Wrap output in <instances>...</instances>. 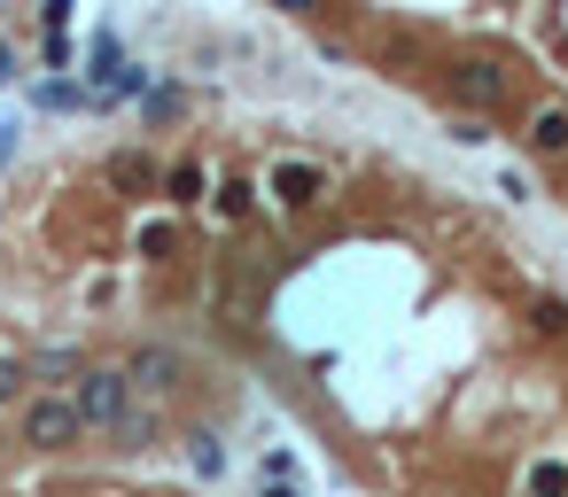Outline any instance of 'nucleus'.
I'll return each instance as SVG.
<instances>
[{
    "label": "nucleus",
    "mask_w": 568,
    "mask_h": 497,
    "mask_svg": "<svg viewBox=\"0 0 568 497\" xmlns=\"http://www.w3.org/2000/svg\"><path fill=\"white\" fill-rule=\"evenodd\" d=\"M70 412H78V428H125V412H133V381H125V366H87V373H78Z\"/></svg>",
    "instance_id": "1"
},
{
    "label": "nucleus",
    "mask_w": 568,
    "mask_h": 497,
    "mask_svg": "<svg viewBox=\"0 0 568 497\" xmlns=\"http://www.w3.org/2000/svg\"><path fill=\"white\" fill-rule=\"evenodd\" d=\"M78 436V412H70V396H32L24 404V443H39V451H70Z\"/></svg>",
    "instance_id": "2"
},
{
    "label": "nucleus",
    "mask_w": 568,
    "mask_h": 497,
    "mask_svg": "<svg viewBox=\"0 0 568 497\" xmlns=\"http://www.w3.org/2000/svg\"><path fill=\"white\" fill-rule=\"evenodd\" d=\"M444 86H452L459 109H499V102H507V70H499V62H452Z\"/></svg>",
    "instance_id": "3"
},
{
    "label": "nucleus",
    "mask_w": 568,
    "mask_h": 497,
    "mask_svg": "<svg viewBox=\"0 0 568 497\" xmlns=\"http://www.w3.org/2000/svg\"><path fill=\"white\" fill-rule=\"evenodd\" d=\"M288 210H311L319 195H328V172H319V163H273V180H265Z\"/></svg>",
    "instance_id": "4"
},
{
    "label": "nucleus",
    "mask_w": 568,
    "mask_h": 497,
    "mask_svg": "<svg viewBox=\"0 0 568 497\" xmlns=\"http://www.w3.org/2000/svg\"><path fill=\"white\" fill-rule=\"evenodd\" d=\"M125 381H133V389H172V381H180V358H172V350H140V358L125 366Z\"/></svg>",
    "instance_id": "5"
},
{
    "label": "nucleus",
    "mask_w": 568,
    "mask_h": 497,
    "mask_svg": "<svg viewBox=\"0 0 568 497\" xmlns=\"http://www.w3.org/2000/svg\"><path fill=\"white\" fill-rule=\"evenodd\" d=\"M188 466H195L203 482H218V474H226V451H218V436H203V428H195V436H188Z\"/></svg>",
    "instance_id": "6"
},
{
    "label": "nucleus",
    "mask_w": 568,
    "mask_h": 497,
    "mask_svg": "<svg viewBox=\"0 0 568 497\" xmlns=\"http://www.w3.org/2000/svg\"><path fill=\"white\" fill-rule=\"evenodd\" d=\"M530 148L560 155V148H568V109H537V125H530Z\"/></svg>",
    "instance_id": "7"
},
{
    "label": "nucleus",
    "mask_w": 568,
    "mask_h": 497,
    "mask_svg": "<svg viewBox=\"0 0 568 497\" xmlns=\"http://www.w3.org/2000/svg\"><path fill=\"white\" fill-rule=\"evenodd\" d=\"M530 497H568V466L560 459H537L530 466Z\"/></svg>",
    "instance_id": "8"
},
{
    "label": "nucleus",
    "mask_w": 568,
    "mask_h": 497,
    "mask_svg": "<svg viewBox=\"0 0 568 497\" xmlns=\"http://www.w3.org/2000/svg\"><path fill=\"white\" fill-rule=\"evenodd\" d=\"M94 94L87 86H70V78H47V86H39V109H87Z\"/></svg>",
    "instance_id": "9"
},
{
    "label": "nucleus",
    "mask_w": 568,
    "mask_h": 497,
    "mask_svg": "<svg viewBox=\"0 0 568 497\" xmlns=\"http://www.w3.org/2000/svg\"><path fill=\"white\" fill-rule=\"evenodd\" d=\"M164 187H172V203H203V172H195V163H180Z\"/></svg>",
    "instance_id": "10"
},
{
    "label": "nucleus",
    "mask_w": 568,
    "mask_h": 497,
    "mask_svg": "<svg viewBox=\"0 0 568 497\" xmlns=\"http://www.w3.org/2000/svg\"><path fill=\"white\" fill-rule=\"evenodd\" d=\"M32 381V366L24 358H0V404H16V389Z\"/></svg>",
    "instance_id": "11"
},
{
    "label": "nucleus",
    "mask_w": 568,
    "mask_h": 497,
    "mask_svg": "<svg viewBox=\"0 0 568 497\" xmlns=\"http://www.w3.org/2000/svg\"><path fill=\"white\" fill-rule=\"evenodd\" d=\"M32 373H39V381H63V373H78V350H47Z\"/></svg>",
    "instance_id": "12"
},
{
    "label": "nucleus",
    "mask_w": 568,
    "mask_h": 497,
    "mask_svg": "<svg viewBox=\"0 0 568 497\" xmlns=\"http://www.w3.org/2000/svg\"><path fill=\"white\" fill-rule=\"evenodd\" d=\"M110 172H117V187H148V163H140V155H117Z\"/></svg>",
    "instance_id": "13"
},
{
    "label": "nucleus",
    "mask_w": 568,
    "mask_h": 497,
    "mask_svg": "<svg viewBox=\"0 0 568 497\" xmlns=\"http://www.w3.org/2000/svg\"><path fill=\"white\" fill-rule=\"evenodd\" d=\"M537 326H545V335H560V326H568V303H553V296H545V303H537Z\"/></svg>",
    "instance_id": "14"
},
{
    "label": "nucleus",
    "mask_w": 568,
    "mask_h": 497,
    "mask_svg": "<svg viewBox=\"0 0 568 497\" xmlns=\"http://www.w3.org/2000/svg\"><path fill=\"white\" fill-rule=\"evenodd\" d=\"M9 78H16V47H9V39H0V86H9Z\"/></svg>",
    "instance_id": "15"
},
{
    "label": "nucleus",
    "mask_w": 568,
    "mask_h": 497,
    "mask_svg": "<svg viewBox=\"0 0 568 497\" xmlns=\"http://www.w3.org/2000/svg\"><path fill=\"white\" fill-rule=\"evenodd\" d=\"M9 155H16V125H9V117H0V163H9Z\"/></svg>",
    "instance_id": "16"
},
{
    "label": "nucleus",
    "mask_w": 568,
    "mask_h": 497,
    "mask_svg": "<svg viewBox=\"0 0 568 497\" xmlns=\"http://www.w3.org/2000/svg\"><path fill=\"white\" fill-rule=\"evenodd\" d=\"M265 497H304V489H296V482H273V489H265Z\"/></svg>",
    "instance_id": "17"
}]
</instances>
